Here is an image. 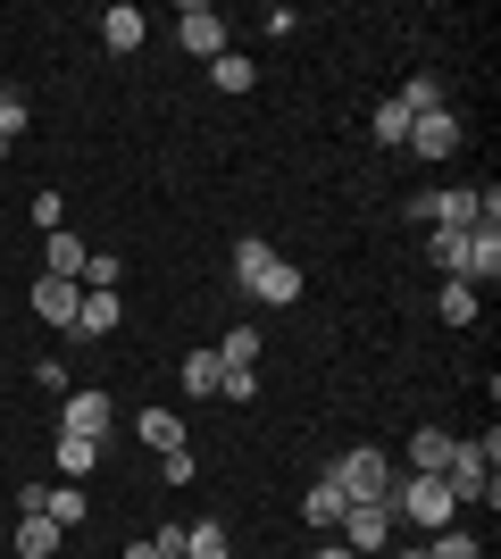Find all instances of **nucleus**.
<instances>
[{
  "instance_id": "obj_32",
  "label": "nucleus",
  "mask_w": 501,
  "mask_h": 559,
  "mask_svg": "<svg viewBox=\"0 0 501 559\" xmlns=\"http://www.w3.org/2000/svg\"><path fill=\"white\" fill-rule=\"evenodd\" d=\"M118 276H126V259H118V251H93V259H84V284H93V293H109Z\"/></svg>"
},
{
  "instance_id": "obj_40",
  "label": "nucleus",
  "mask_w": 501,
  "mask_h": 559,
  "mask_svg": "<svg viewBox=\"0 0 501 559\" xmlns=\"http://www.w3.org/2000/svg\"><path fill=\"white\" fill-rule=\"evenodd\" d=\"M176 559H184V551H176Z\"/></svg>"
},
{
  "instance_id": "obj_4",
  "label": "nucleus",
  "mask_w": 501,
  "mask_h": 559,
  "mask_svg": "<svg viewBox=\"0 0 501 559\" xmlns=\"http://www.w3.org/2000/svg\"><path fill=\"white\" fill-rule=\"evenodd\" d=\"M443 492H452V501H485V510H493V501H501L493 460H485L477 443H452V460H443Z\"/></svg>"
},
{
  "instance_id": "obj_12",
  "label": "nucleus",
  "mask_w": 501,
  "mask_h": 559,
  "mask_svg": "<svg viewBox=\"0 0 501 559\" xmlns=\"http://www.w3.org/2000/svg\"><path fill=\"white\" fill-rule=\"evenodd\" d=\"M84 259H93V251H84V234H68V226H59V234H43V276L84 284Z\"/></svg>"
},
{
  "instance_id": "obj_33",
  "label": "nucleus",
  "mask_w": 501,
  "mask_h": 559,
  "mask_svg": "<svg viewBox=\"0 0 501 559\" xmlns=\"http://www.w3.org/2000/svg\"><path fill=\"white\" fill-rule=\"evenodd\" d=\"M427 559H485V551H477L468 535H460V526H443V535L427 543Z\"/></svg>"
},
{
  "instance_id": "obj_14",
  "label": "nucleus",
  "mask_w": 501,
  "mask_h": 559,
  "mask_svg": "<svg viewBox=\"0 0 501 559\" xmlns=\"http://www.w3.org/2000/svg\"><path fill=\"white\" fill-rule=\"evenodd\" d=\"M493 276H501V226H477V234H468V284L485 293Z\"/></svg>"
},
{
  "instance_id": "obj_9",
  "label": "nucleus",
  "mask_w": 501,
  "mask_h": 559,
  "mask_svg": "<svg viewBox=\"0 0 501 559\" xmlns=\"http://www.w3.org/2000/svg\"><path fill=\"white\" fill-rule=\"evenodd\" d=\"M75 301H84V284H68V276H34V318H43V326L75 334Z\"/></svg>"
},
{
  "instance_id": "obj_17",
  "label": "nucleus",
  "mask_w": 501,
  "mask_h": 559,
  "mask_svg": "<svg viewBox=\"0 0 501 559\" xmlns=\"http://www.w3.org/2000/svg\"><path fill=\"white\" fill-rule=\"evenodd\" d=\"M301 518H310L318 535H334V518H343V485H334V476H318V485L301 492Z\"/></svg>"
},
{
  "instance_id": "obj_34",
  "label": "nucleus",
  "mask_w": 501,
  "mask_h": 559,
  "mask_svg": "<svg viewBox=\"0 0 501 559\" xmlns=\"http://www.w3.org/2000/svg\"><path fill=\"white\" fill-rule=\"evenodd\" d=\"M159 476H167V485H192V476H201V460H192V443H184V451H167V460H159Z\"/></svg>"
},
{
  "instance_id": "obj_35",
  "label": "nucleus",
  "mask_w": 501,
  "mask_h": 559,
  "mask_svg": "<svg viewBox=\"0 0 501 559\" xmlns=\"http://www.w3.org/2000/svg\"><path fill=\"white\" fill-rule=\"evenodd\" d=\"M59 217H68V201H59V192H34V226L59 234Z\"/></svg>"
},
{
  "instance_id": "obj_37",
  "label": "nucleus",
  "mask_w": 501,
  "mask_h": 559,
  "mask_svg": "<svg viewBox=\"0 0 501 559\" xmlns=\"http://www.w3.org/2000/svg\"><path fill=\"white\" fill-rule=\"evenodd\" d=\"M384 559H427V543H409V551H384Z\"/></svg>"
},
{
  "instance_id": "obj_13",
  "label": "nucleus",
  "mask_w": 501,
  "mask_h": 559,
  "mask_svg": "<svg viewBox=\"0 0 501 559\" xmlns=\"http://www.w3.org/2000/svg\"><path fill=\"white\" fill-rule=\"evenodd\" d=\"M118 293H84V301H75V343H100V334H118Z\"/></svg>"
},
{
  "instance_id": "obj_7",
  "label": "nucleus",
  "mask_w": 501,
  "mask_h": 559,
  "mask_svg": "<svg viewBox=\"0 0 501 559\" xmlns=\"http://www.w3.org/2000/svg\"><path fill=\"white\" fill-rule=\"evenodd\" d=\"M109 418H118V401L100 393V384H84V393L59 401V435H93V443H100V435H109Z\"/></svg>"
},
{
  "instance_id": "obj_3",
  "label": "nucleus",
  "mask_w": 501,
  "mask_h": 559,
  "mask_svg": "<svg viewBox=\"0 0 501 559\" xmlns=\"http://www.w3.org/2000/svg\"><path fill=\"white\" fill-rule=\"evenodd\" d=\"M326 476L343 485V501H384V492H393V460H384L377 443H351L343 460L326 467Z\"/></svg>"
},
{
  "instance_id": "obj_8",
  "label": "nucleus",
  "mask_w": 501,
  "mask_h": 559,
  "mask_svg": "<svg viewBox=\"0 0 501 559\" xmlns=\"http://www.w3.org/2000/svg\"><path fill=\"white\" fill-rule=\"evenodd\" d=\"M460 134H468V126H460L452 109H434V117H409V142H402V151H409V159H452Z\"/></svg>"
},
{
  "instance_id": "obj_22",
  "label": "nucleus",
  "mask_w": 501,
  "mask_h": 559,
  "mask_svg": "<svg viewBox=\"0 0 501 559\" xmlns=\"http://www.w3.org/2000/svg\"><path fill=\"white\" fill-rule=\"evenodd\" d=\"M368 134H377L384 151H402V142H409V109H402V100H377V109H368Z\"/></svg>"
},
{
  "instance_id": "obj_25",
  "label": "nucleus",
  "mask_w": 501,
  "mask_h": 559,
  "mask_svg": "<svg viewBox=\"0 0 501 559\" xmlns=\"http://www.w3.org/2000/svg\"><path fill=\"white\" fill-rule=\"evenodd\" d=\"M434 309H443V326H477V284H443Z\"/></svg>"
},
{
  "instance_id": "obj_39",
  "label": "nucleus",
  "mask_w": 501,
  "mask_h": 559,
  "mask_svg": "<svg viewBox=\"0 0 501 559\" xmlns=\"http://www.w3.org/2000/svg\"><path fill=\"white\" fill-rule=\"evenodd\" d=\"M0 159H9V142H0Z\"/></svg>"
},
{
  "instance_id": "obj_38",
  "label": "nucleus",
  "mask_w": 501,
  "mask_h": 559,
  "mask_svg": "<svg viewBox=\"0 0 501 559\" xmlns=\"http://www.w3.org/2000/svg\"><path fill=\"white\" fill-rule=\"evenodd\" d=\"M318 559H351V551H343V543H326V551H318Z\"/></svg>"
},
{
  "instance_id": "obj_15",
  "label": "nucleus",
  "mask_w": 501,
  "mask_h": 559,
  "mask_svg": "<svg viewBox=\"0 0 501 559\" xmlns=\"http://www.w3.org/2000/svg\"><path fill=\"white\" fill-rule=\"evenodd\" d=\"M427 259L443 267V284H468V234H443V226H434L427 234Z\"/></svg>"
},
{
  "instance_id": "obj_27",
  "label": "nucleus",
  "mask_w": 501,
  "mask_h": 559,
  "mask_svg": "<svg viewBox=\"0 0 501 559\" xmlns=\"http://www.w3.org/2000/svg\"><path fill=\"white\" fill-rule=\"evenodd\" d=\"M184 559H226V526H217V518H192L184 526Z\"/></svg>"
},
{
  "instance_id": "obj_26",
  "label": "nucleus",
  "mask_w": 501,
  "mask_h": 559,
  "mask_svg": "<svg viewBox=\"0 0 501 559\" xmlns=\"http://www.w3.org/2000/svg\"><path fill=\"white\" fill-rule=\"evenodd\" d=\"M59 551V526L50 518H17V559H50Z\"/></svg>"
},
{
  "instance_id": "obj_11",
  "label": "nucleus",
  "mask_w": 501,
  "mask_h": 559,
  "mask_svg": "<svg viewBox=\"0 0 501 559\" xmlns=\"http://www.w3.org/2000/svg\"><path fill=\"white\" fill-rule=\"evenodd\" d=\"M143 34H151V17L134 9V0H118V9H100V43L118 50V59H126V50H143Z\"/></svg>"
},
{
  "instance_id": "obj_24",
  "label": "nucleus",
  "mask_w": 501,
  "mask_h": 559,
  "mask_svg": "<svg viewBox=\"0 0 501 559\" xmlns=\"http://www.w3.org/2000/svg\"><path fill=\"white\" fill-rule=\"evenodd\" d=\"M210 84H217V93H251V84H260V68H251L242 50H226V59H210Z\"/></svg>"
},
{
  "instance_id": "obj_20",
  "label": "nucleus",
  "mask_w": 501,
  "mask_h": 559,
  "mask_svg": "<svg viewBox=\"0 0 501 559\" xmlns=\"http://www.w3.org/2000/svg\"><path fill=\"white\" fill-rule=\"evenodd\" d=\"M93 467H100V443H93V435H59V476H68V485H84Z\"/></svg>"
},
{
  "instance_id": "obj_19",
  "label": "nucleus",
  "mask_w": 501,
  "mask_h": 559,
  "mask_svg": "<svg viewBox=\"0 0 501 559\" xmlns=\"http://www.w3.org/2000/svg\"><path fill=\"white\" fill-rule=\"evenodd\" d=\"M393 100H402L409 117H434V109H452V93H443V75H409V84H402Z\"/></svg>"
},
{
  "instance_id": "obj_21",
  "label": "nucleus",
  "mask_w": 501,
  "mask_h": 559,
  "mask_svg": "<svg viewBox=\"0 0 501 559\" xmlns=\"http://www.w3.org/2000/svg\"><path fill=\"white\" fill-rule=\"evenodd\" d=\"M176 376H184L192 401H210V393H217V350H184V359H176Z\"/></svg>"
},
{
  "instance_id": "obj_10",
  "label": "nucleus",
  "mask_w": 501,
  "mask_h": 559,
  "mask_svg": "<svg viewBox=\"0 0 501 559\" xmlns=\"http://www.w3.org/2000/svg\"><path fill=\"white\" fill-rule=\"evenodd\" d=\"M427 226H443V234H477V185H443V192H427Z\"/></svg>"
},
{
  "instance_id": "obj_29",
  "label": "nucleus",
  "mask_w": 501,
  "mask_h": 559,
  "mask_svg": "<svg viewBox=\"0 0 501 559\" xmlns=\"http://www.w3.org/2000/svg\"><path fill=\"white\" fill-rule=\"evenodd\" d=\"M25 126H34V109H25V93H9V84H0V142H17Z\"/></svg>"
},
{
  "instance_id": "obj_5",
  "label": "nucleus",
  "mask_w": 501,
  "mask_h": 559,
  "mask_svg": "<svg viewBox=\"0 0 501 559\" xmlns=\"http://www.w3.org/2000/svg\"><path fill=\"white\" fill-rule=\"evenodd\" d=\"M226 34H235V25L217 17L210 0H184V9H176V43H184L192 59H226Z\"/></svg>"
},
{
  "instance_id": "obj_1",
  "label": "nucleus",
  "mask_w": 501,
  "mask_h": 559,
  "mask_svg": "<svg viewBox=\"0 0 501 559\" xmlns=\"http://www.w3.org/2000/svg\"><path fill=\"white\" fill-rule=\"evenodd\" d=\"M384 510H393V526H409V535H443L460 518V501L443 492V476H393Z\"/></svg>"
},
{
  "instance_id": "obj_16",
  "label": "nucleus",
  "mask_w": 501,
  "mask_h": 559,
  "mask_svg": "<svg viewBox=\"0 0 501 559\" xmlns=\"http://www.w3.org/2000/svg\"><path fill=\"white\" fill-rule=\"evenodd\" d=\"M134 435H143L159 460H167V451H184V418H176V409H143V418H134Z\"/></svg>"
},
{
  "instance_id": "obj_18",
  "label": "nucleus",
  "mask_w": 501,
  "mask_h": 559,
  "mask_svg": "<svg viewBox=\"0 0 501 559\" xmlns=\"http://www.w3.org/2000/svg\"><path fill=\"white\" fill-rule=\"evenodd\" d=\"M443 460H452V435L418 426V435H409V476H443Z\"/></svg>"
},
{
  "instance_id": "obj_6",
  "label": "nucleus",
  "mask_w": 501,
  "mask_h": 559,
  "mask_svg": "<svg viewBox=\"0 0 501 559\" xmlns=\"http://www.w3.org/2000/svg\"><path fill=\"white\" fill-rule=\"evenodd\" d=\"M242 293H251V301H267V309H293V301H301V267L276 251V259H260V267L242 276Z\"/></svg>"
},
{
  "instance_id": "obj_31",
  "label": "nucleus",
  "mask_w": 501,
  "mask_h": 559,
  "mask_svg": "<svg viewBox=\"0 0 501 559\" xmlns=\"http://www.w3.org/2000/svg\"><path fill=\"white\" fill-rule=\"evenodd\" d=\"M260 259H276V242H267V234H242V242H235V284L251 276V267H260Z\"/></svg>"
},
{
  "instance_id": "obj_23",
  "label": "nucleus",
  "mask_w": 501,
  "mask_h": 559,
  "mask_svg": "<svg viewBox=\"0 0 501 559\" xmlns=\"http://www.w3.org/2000/svg\"><path fill=\"white\" fill-rule=\"evenodd\" d=\"M43 518L59 526V535H68V526H84V492H75V485H43Z\"/></svg>"
},
{
  "instance_id": "obj_36",
  "label": "nucleus",
  "mask_w": 501,
  "mask_h": 559,
  "mask_svg": "<svg viewBox=\"0 0 501 559\" xmlns=\"http://www.w3.org/2000/svg\"><path fill=\"white\" fill-rule=\"evenodd\" d=\"M126 559H159V551H151V543H126Z\"/></svg>"
},
{
  "instance_id": "obj_2",
  "label": "nucleus",
  "mask_w": 501,
  "mask_h": 559,
  "mask_svg": "<svg viewBox=\"0 0 501 559\" xmlns=\"http://www.w3.org/2000/svg\"><path fill=\"white\" fill-rule=\"evenodd\" d=\"M334 535H343V551H351V559H384L402 526H393V510H384V501H343Z\"/></svg>"
},
{
  "instance_id": "obj_30",
  "label": "nucleus",
  "mask_w": 501,
  "mask_h": 559,
  "mask_svg": "<svg viewBox=\"0 0 501 559\" xmlns=\"http://www.w3.org/2000/svg\"><path fill=\"white\" fill-rule=\"evenodd\" d=\"M217 393L226 401H260V368H217Z\"/></svg>"
},
{
  "instance_id": "obj_28",
  "label": "nucleus",
  "mask_w": 501,
  "mask_h": 559,
  "mask_svg": "<svg viewBox=\"0 0 501 559\" xmlns=\"http://www.w3.org/2000/svg\"><path fill=\"white\" fill-rule=\"evenodd\" d=\"M251 359H260V326H235L217 343V368H251Z\"/></svg>"
}]
</instances>
